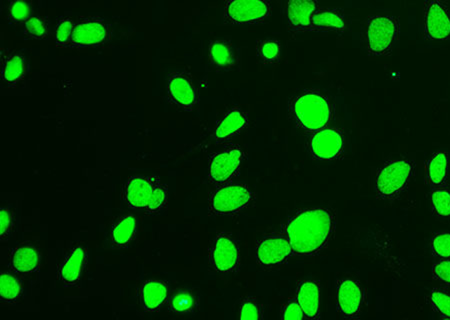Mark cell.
<instances>
[{"instance_id":"cell-1","label":"cell","mask_w":450,"mask_h":320,"mask_svg":"<svg viewBox=\"0 0 450 320\" xmlns=\"http://www.w3.org/2000/svg\"><path fill=\"white\" fill-rule=\"evenodd\" d=\"M331 224L330 215L326 210L300 213L288 224V236L291 248L298 253L314 252L319 250L328 239Z\"/></svg>"},{"instance_id":"cell-2","label":"cell","mask_w":450,"mask_h":320,"mask_svg":"<svg viewBox=\"0 0 450 320\" xmlns=\"http://www.w3.org/2000/svg\"><path fill=\"white\" fill-rule=\"evenodd\" d=\"M399 18L392 15H373L366 23V49L373 56H385L392 53L399 40Z\"/></svg>"},{"instance_id":"cell-3","label":"cell","mask_w":450,"mask_h":320,"mask_svg":"<svg viewBox=\"0 0 450 320\" xmlns=\"http://www.w3.org/2000/svg\"><path fill=\"white\" fill-rule=\"evenodd\" d=\"M292 109L300 124L310 132L321 129L330 120L331 109L328 101L314 92L298 96Z\"/></svg>"},{"instance_id":"cell-4","label":"cell","mask_w":450,"mask_h":320,"mask_svg":"<svg viewBox=\"0 0 450 320\" xmlns=\"http://www.w3.org/2000/svg\"><path fill=\"white\" fill-rule=\"evenodd\" d=\"M271 15L269 0H227L225 23L232 25H255L264 23Z\"/></svg>"},{"instance_id":"cell-5","label":"cell","mask_w":450,"mask_h":320,"mask_svg":"<svg viewBox=\"0 0 450 320\" xmlns=\"http://www.w3.org/2000/svg\"><path fill=\"white\" fill-rule=\"evenodd\" d=\"M423 34L428 41H449L450 11L442 0H428L425 2Z\"/></svg>"},{"instance_id":"cell-6","label":"cell","mask_w":450,"mask_h":320,"mask_svg":"<svg viewBox=\"0 0 450 320\" xmlns=\"http://www.w3.org/2000/svg\"><path fill=\"white\" fill-rule=\"evenodd\" d=\"M413 173V165L409 160H393L387 163L376 179V189L381 196L399 193L406 186Z\"/></svg>"},{"instance_id":"cell-7","label":"cell","mask_w":450,"mask_h":320,"mask_svg":"<svg viewBox=\"0 0 450 320\" xmlns=\"http://www.w3.org/2000/svg\"><path fill=\"white\" fill-rule=\"evenodd\" d=\"M319 9L317 0H288L285 13L288 30L292 32H310L312 16Z\"/></svg>"},{"instance_id":"cell-8","label":"cell","mask_w":450,"mask_h":320,"mask_svg":"<svg viewBox=\"0 0 450 320\" xmlns=\"http://www.w3.org/2000/svg\"><path fill=\"white\" fill-rule=\"evenodd\" d=\"M108 28L101 20H84L73 28L71 42L82 46L101 44L108 39Z\"/></svg>"},{"instance_id":"cell-9","label":"cell","mask_w":450,"mask_h":320,"mask_svg":"<svg viewBox=\"0 0 450 320\" xmlns=\"http://www.w3.org/2000/svg\"><path fill=\"white\" fill-rule=\"evenodd\" d=\"M342 148V136L335 129L321 130L311 139L312 153L321 160H333L340 155Z\"/></svg>"},{"instance_id":"cell-10","label":"cell","mask_w":450,"mask_h":320,"mask_svg":"<svg viewBox=\"0 0 450 320\" xmlns=\"http://www.w3.org/2000/svg\"><path fill=\"white\" fill-rule=\"evenodd\" d=\"M250 199V193L245 187H224L213 196L212 207L219 212H236L245 206Z\"/></svg>"},{"instance_id":"cell-11","label":"cell","mask_w":450,"mask_h":320,"mask_svg":"<svg viewBox=\"0 0 450 320\" xmlns=\"http://www.w3.org/2000/svg\"><path fill=\"white\" fill-rule=\"evenodd\" d=\"M243 153L239 149H229L217 154L210 165V177L217 182L225 181L238 169Z\"/></svg>"},{"instance_id":"cell-12","label":"cell","mask_w":450,"mask_h":320,"mask_svg":"<svg viewBox=\"0 0 450 320\" xmlns=\"http://www.w3.org/2000/svg\"><path fill=\"white\" fill-rule=\"evenodd\" d=\"M290 243L285 239L279 237L266 239L258 248V260L264 265L281 262L290 255Z\"/></svg>"},{"instance_id":"cell-13","label":"cell","mask_w":450,"mask_h":320,"mask_svg":"<svg viewBox=\"0 0 450 320\" xmlns=\"http://www.w3.org/2000/svg\"><path fill=\"white\" fill-rule=\"evenodd\" d=\"M311 30L343 32L347 30L345 14L340 9H319L311 20Z\"/></svg>"},{"instance_id":"cell-14","label":"cell","mask_w":450,"mask_h":320,"mask_svg":"<svg viewBox=\"0 0 450 320\" xmlns=\"http://www.w3.org/2000/svg\"><path fill=\"white\" fill-rule=\"evenodd\" d=\"M238 260V250L236 244L226 237H220L212 251V262L220 271L233 269Z\"/></svg>"},{"instance_id":"cell-15","label":"cell","mask_w":450,"mask_h":320,"mask_svg":"<svg viewBox=\"0 0 450 320\" xmlns=\"http://www.w3.org/2000/svg\"><path fill=\"white\" fill-rule=\"evenodd\" d=\"M361 290L352 281H345L338 288V305L341 312L347 316L356 314L361 303Z\"/></svg>"},{"instance_id":"cell-16","label":"cell","mask_w":450,"mask_h":320,"mask_svg":"<svg viewBox=\"0 0 450 320\" xmlns=\"http://www.w3.org/2000/svg\"><path fill=\"white\" fill-rule=\"evenodd\" d=\"M155 188L148 179L135 177L130 180L125 196L127 203L134 207H148Z\"/></svg>"},{"instance_id":"cell-17","label":"cell","mask_w":450,"mask_h":320,"mask_svg":"<svg viewBox=\"0 0 450 320\" xmlns=\"http://www.w3.org/2000/svg\"><path fill=\"white\" fill-rule=\"evenodd\" d=\"M168 90H169L172 98L177 103L181 104L182 106L188 108L195 103V89H194L193 84L186 77L175 75L170 77L169 82H168Z\"/></svg>"},{"instance_id":"cell-18","label":"cell","mask_w":450,"mask_h":320,"mask_svg":"<svg viewBox=\"0 0 450 320\" xmlns=\"http://www.w3.org/2000/svg\"><path fill=\"white\" fill-rule=\"evenodd\" d=\"M449 172V154L439 151L426 163V179L432 186L444 184Z\"/></svg>"},{"instance_id":"cell-19","label":"cell","mask_w":450,"mask_h":320,"mask_svg":"<svg viewBox=\"0 0 450 320\" xmlns=\"http://www.w3.org/2000/svg\"><path fill=\"white\" fill-rule=\"evenodd\" d=\"M210 58L213 65L219 68H231L236 64L233 49L224 40H214L210 45Z\"/></svg>"},{"instance_id":"cell-20","label":"cell","mask_w":450,"mask_h":320,"mask_svg":"<svg viewBox=\"0 0 450 320\" xmlns=\"http://www.w3.org/2000/svg\"><path fill=\"white\" fill-rule=\"evenodd\" d=\"M298 303L302 308L303 314L309 317H314L319 312V286L312 282L303 283L298 291Z\"/></svg>"},{"instance_id":"cell-21","label":"cell","mask_w":450,"mask_h":320,"mask_svg":"<svg viewBox=\"0 0 450 320\" xmlns=\"http://www.w3.org/2000/svg\"><path fill=\"white\" fill-rule=\"evenodd\" d=\"M245 123L246 118L243 113L239 110H232L219 123L215 130V136L219 139H227V137L236 134L241 128L245 127Z\"/></svg>"},{"instance_id":"cell-22","label":"cell","mask_w":450,"mask_h":320,"mask_svg":"<svg viewBox=\"0 0 450 320\" xmlns=\"http://www.w3.org/2000/svg\"><path fill=\"white\" fill-rule=\"evenodd\" d=\"M167 289L160 281H148L141 290L142 301L148 309H155L167 297Z\"/></svg>"},{"instance_id":"cell-23","label":"cell","mask_w":450,"mask_h":320,"mask_svg":"<svg viewBox=\"0 0 450 320\" xmlns=\"http://www.w3.org/2000/svg\"><path fill=\"white\" fill-rule=\"evenodd\" d=\"M84 262V251L82 248H77L70 256L61 267V276L66 282H75L82 272Z\"/></svg>"},{"instance_id":"cell-24","label":"cell","mask_w":450,"mask_h":320,"mask_svg":"<svg viewBox=\"0 0 450 320\" xmlns=\"http://www.w3.org/2000/svg\"><path fill=\"white\" fill-rule=\"evenodd\" d=\"M39 255L32 248H21L14 252L13 265L20 272H30L37 269Z\"/></svg>"},{"instance_id":"cell-25","label":"cell","mask_w":450,"mask_h":320,"mask_svg":"<svg viewBox=\"0 0 450 320\" xmlns=\"http://www.w3.org/2000/svg\"><path fill=\"white\" fill-rule=\"evenodd\" d=\"M25 58L20 54H13L6 59L2 68L1 77L7 84L18 82L25 75Z\"/></svg>"},{"instance_id":"cell-26","label":"cell","mask_w":450,"mask_h":320,"mask_svg":"<svg viewBox=\"0 0 450 320\" xmlns=\"http://www.w3.org/2000/svg\"><path fill=\"white\" fill-rule=\"evenodd\" d=\"M257 52L258 58L265 63H276L281 56V44L276 39L262 40L257 44Z\"/></svg>"},{"instance_id":"cell-27","label":"cell","mask_w":450,"mask_h":320,"mask_svg":"<svg viewBox=\"0 0 450 320\" xmlns=\"http://www.w3.org/2000/svg\"><path fill=\"white\" fill-rule=\"evenodd\" d=\"M431 205L433 212L438 217H450V191L446 189H435L431 193Z\"/></svg>"},{"instance_id":"cell-28","label":"cell","mask_w":450,"mask_h":320,"mask_svg":"<svg viewBox=\"0 0 450 320\" xmlns=\"http://www.w3.org/2000/svg\"><path fill=\"white\" fill-rule=\"evenodd\" d=\"M135 231V219L132 217H125L113 231V241L117 244L129 243Z\"/></svg>"},{"instance_id":"cell-29","label":"cell","mask_w":450,"mask_h":320,"mask_svg":"<svg viewBox=\"0 0 450 320\" xmlns=\"http://www.w3.org/2000/svg\"><path fill=\"white\" fill-rule=\"evenodd\" d=\"M430 302L440 317L450 319V295L449 293L444 291H432L430 295Z\"/></svg>"},{"instance_id":"cell-30","label":"cell","mask_w":450,"mask_h":320,"mask_svg":"<svg viewBox=\"0 0 450 320\" xmlns=\"http://www.w3.org/2000/svg\"><path fill=\"white\" fill-rule=\"evenodd\" d=\"M20 295V286L13 276L2 274L0 276V295L7 300H15Z\"/></svg>"},{"instance_id":"cell-31","label":"cell","mask_w":450,"mask_h":320,"mask_svg":"<svg viewBox=\"0 0 450 320\" xmlns=\"http://www.w3.org/2000/svg\"><path fill=\"white\" fill-rule=\"evenodd\" d=\"M431 250L437 257L449 260L450 258V232L437 234L431 241Z\"/></svg>"},{"instance_id":"cell-32","label":"cell","mask_w":450,"mask_h":320,"mask_svg":"<svg viewBox=\"0 0 450 320\" xmlns=\"http://www.w3.org/2000/svg\"><path fill=\"white\" fill-rule=\"evenodd\" d=\"M32 9L25 0H14L9 8V18L14 23L27 20L30 18Z\"/></svg>"},{"instance_id":"cell-33","label":"cell","mask_w":450,"mask_h":320,"mask_svg":"<svg viewBox=\"0 0 450 320\" xmlns=\"http://www.w3.org/2000/svg\"><path fill=\"white\" fill-rule=\"evenodd\" d=\"M25 30L28 35L35 37V39H44L47 34V28L44 21L37 16H33L26 20Z\"/></svg>"},{"instance_id":"cell-34","label":"cell","mask_w":450,"mask_h":320,"mask_svg":"<svg viewBox=\"0 0 450 320\" xmlns=\"http://www.w3.org/2000/svg\"><path fill=\"white\" fill-rule=\"evenodd\" d=\"M432 277L442 283L450 286V260H442L432 269Z\"/></svg>"},{"instance_id":"cell-35","label":"cell","mask_w":450,"mask_h":320,"mask_svg":"<svg viewBox=\"0 0 450 320\" xmlns=\"http://www.w3.org/2000/svg\"><path fill=\"white\" fill-rule=\"evenodd\" d=\"M73 25L70 20L61 21L56 30V42L59 44H65L71 39L73 32Z\"/></svg>"},{"instance_id":"cell-36","label":"cell","mask_w":450,"mask_h":320,"mask_svg":"<svg viewBox=\"0 0 450 320\" xmlns=\"http://www.w3.org/2000/svg\"><path fill=\"white\" fill-rule=\"evenodd\" d=\"M193 305V300L188 293H181L174 296L172 300V307L176 312H184L191 309Z\"/></svg>"},{"instance_id":"cell-37","label":"cell","mask_w":450,"mask_h":320,"mask_svg":"<svg viewBox=\"0 0 450 320\" xmlns=\"http://www.w3.org/2000/svg\"><path fill=\"white\" fill-rule=\"evenodd\" d=\"M259 317L257 307L253 303L246 302L240 310V319L243 320H255Z\"/></svg>"},{"instance_id":"cell-38","label":"cell","mask_w":450,"mask_h":320,"mask_svg":"<svg viewBox=\"0 0 450 320\" xmlns=\"http://www.w3.org/2000/svg\"><path fill=\"white\" fill-rule=\"evenodd\" d=\"M303 314H303L302 308L300 307V303L293 302L286 307L283 319H302Z\"/></svg>"},{"instance_id":"cell-39","label":"cell","mask_w":450,"mask_h":320,"mask_svg":"<svg viewBox=\"0 0 450 320\" xmlns=\"http://www.w3.org/2000/svg\"><path fill=\"white\" fill-rule=\"evenodd\" d=\"M165 192L160 188H155L153 196L148 205V210H155L160 208L162 203H165Z\"/></svg>"},{"instance_id":"cell-40","label":"cell","mask_w":450,"mask_h":320,"mask_svg":"<svg viewBox=\"0 0 450 320\" xmlns=\"http://www.w3.org/2000/svg\"><path fill=\"white\" fill-rule=\"evenodd\" d=\"M11 215L6 210H2L0 212V233L1 236L6 233L11 226Z\"/></svg>"},{"instance_id":"cell-41","label":"cell","mask_w":450,"mask_h":320,"mask_svg":"<svg viewBox=\"0 0 450 320\" xmlns=\"http://www.w3.org/2000/svg\"></svg>"}]
</instances>
